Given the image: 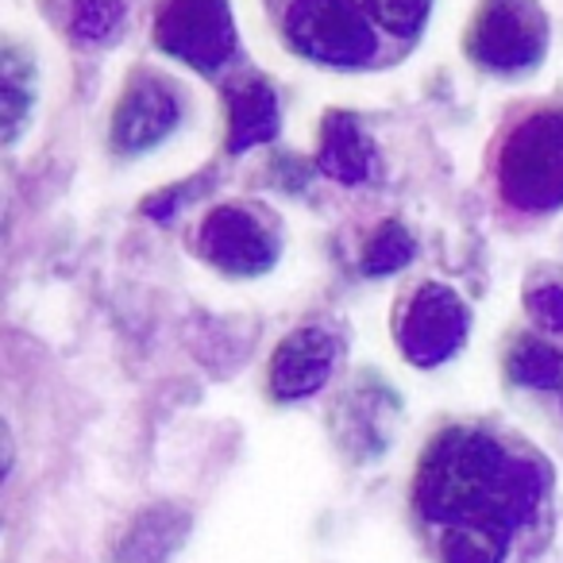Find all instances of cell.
<instances>
[{
  "mask_svg": "<svg viewBox=\"0 0 563 563\" xmlns=\"http://www.w3.org/2000/svg\"><path fill=\"white\" fill-rule=\"evenodd\" d=\"M413 506L444 563H514L544 540L552 471L501 432L448 424L421 452Z\"/></svg>",
  "mask_w": 563,
  "mask_h": 563,
  "instance_id": "1",
  "label": "cell"
},
{
  "mask_svg": "<svg viewBox=\"0 0 563 563\" xmlns=\"http://www.w3.org/2000/svg\"><path fill=\"white\" fill-rule=\"evenodd\" d=\"M282 40L309 63L363 70L383 58V32L363 0H278Z\"/></svg>",
  "mask_w": 563,
  "mask_h": 563,
  "instance_id": "2",
  "label": "cell"
},
{
  "mask_svg": "<svg viewBox=\"0 0 563 563\" xmlns=\"http://www.w3.org/2000/svg\"><path fill=\"white\" fill-rule=\"evenodd\" d=\"M498 189L521 212L563 205V109L529 112L498 151Z\"/></svg>",
  "mask_w": 563,
  "mask_h": 563,
  "instance_id": "3",
  "label": "cell"
},
{
  "mask_svg": "<svg viewBox=\"0 0 563 563\" xmlns=\"http://www.w3.org/2000/svg\"><path fill=\"white\" fill-rule=\"evenodd\" d=\"M471 63L490 74H521L544 58L548 20L537 0H483L467 27Z\"/></svg>",
  "mask_w": 563,
  "mask_h": 563,
  "instance_id": "4",
  "label": "cell"
},
{
  "mask_svg": "<svg viewBox=\"0 0 563 563\" xmlns=\"http://www.w3.org/2000/svg\"><path fill=\"white\" fill-rule=\"evenodd\" d=\"M155 47L201 74H217L235 55V20L228 0H158Z\"/></svg>",
  "mask_w": 563,
  "mask_h": 563,
  "instance_id": "5",
  "label": "cell"
},
{
  "mask_svg": "<svg viewBox=\"0 0 563 563\" xmlns=\"http://www.w3.org/2000/svg\"><path fill=\"white\" fill-rule=\"evenodd\" d=\"M197 247L212 266H220L224 274H240V278L266 274L278 263V235L247 205H217L201 220Z\"/></svg>",
  "mask_w": 563,
  "mask_h": 563,
  "instance_id": "6",
  "label": "cell"
},
{
  "mask_svg": "<svg viewBox=\"0 0 563 563\" xmlns=\"http://www.w3.org/2000/svg\"><path fill=\"white\" fill-rule=\"evenodd\" d=\"M471 313L463 298L444 286V282H424L421 290L409 298L406 317H401V352L417 363V367H437L448 355L460 352L467 340Z\"/></svg>",
  "mask_w": 563,
  "mask_h": 563,
  "instance_id": "7",
  "label": "cell"
},
{
  "mask_svg": "<svg viewBox=\"0 0 563 563\" xmlns=\"http://www.w3.org/2000/svg\"><path fill=\"white\" fill-rule=\"evenodd\" d=\"M178 89L163 74H135L112 112V147L120 155H143L178 128Z\"/></svg>",
  "mask_w": 563,
  "mask_h": 563,
  "instance_id": "8",
  "label": "cell"
},
{
  "mask_svg": "<svg viewBox=\"0 0 563 563\" xmlns=\"http://www.w3.org/2000/svg\"><path fill=\"white\" fill-rule=\"evenodd\" d=\"M336 340L324 329H298L282 340L271 355V394L282 401H298L317 394L332 375Z\"/></svg>",
  "mask_w": 563,
  "mask_h": 563,
  "instance_id": "9",
  "label": "cell"
},
{
  "mask_svg": "<svg viewBox=\"0 0 563 563\" xmlns=\"http://www.w3.org/2000/svg\"><path fill=\"white\" fill-rule=\"evenodd\" d=\"M278 135V97L263 78H243L228 89V151L240 155L247 147Z\"/></svg>",
  "mask_w": 563,
  "mask_h": 563,
  "instance_id": "10",
  "label": "cell"
},
{
  "mask_svg": "<svg viewBox=\"0 0 563 563\" xmlns=\"http://www.w3.org/2000/svg\"><path fill=\"white\" fill-rule=\"evenodd\" d=\"M317 166H321L329 178L344 181V186H360V181L371 178L375 147H371V140L363 135L360 120H355L352 112H329V117H324Z\"/></svg>",
  "mask_w": 563,
  "mask_h": 563,
  "instance_id": "11",
  "label": "cell"
},
{
  "mask_svg": "<svg viewBox=\"0 0 563 563\" xmlns=\"http://www.w3.org/2000/svg\"><path fill=\"white\" fill-rule=\"evenodd\" d=\"M506 375L532 390L563 386V352L540 336H517L506 355Z\"/></svg>",
  "mask_w": 563,
  "mask_h": 563,
  "instance_id": "12",
  "label": "cell"
},
{
  "mask_svg": "<svg viewBox=\"0 0 563 563\" xmlns=\"http://www.w3.org/2000/svg\"><path fill=\"white\" fill-rule=\"evenodd\" d=\"M363 9L371 12L375 27L383 32L386 43H413L429 24L432 0H363Z\"/></svg>",
  "mask_w": 563,
  "mask_h": 563,
  "instance_id": "13",
  "label": "cell"
},
{
  "mask_svg": "<svg viewBox=\"0 0 563 563\" xmlns=\"http://www.w3.org/2000/svg\"><path fill=\"white\" fill-rule=\"evenodd\" d=\"M128 20V0H70V32L81 43H104Z\"/></svg>",
  "mask_w": 563,
  "mask_h": 563,
  "instance_id": "14",
  "label": "cell"
},
{
  "mask_svg": "<svg viewBox=\"0 0 563 563\" xmlns=\"http://www.w3.org/2000/svg\"><path fill=\"white\" fill-rule=\"evenodd\" d=\"M27 109H32V66L9 47L4 51V81H0V112H4V135L9 140H16Z\"/></svg>",
  "mask_w": 563,
  "mask_h": 563,
  "instance_id": "15",
  "label": "cell"
},
{
  "mask_svg": "<svg viewBox=\"0 0 563 563\" xmlns=\"http://www.w3.org/2000/svg\"><path fill=\"white\" fill-rule=\"evenodd\" d=\"M417 243L398 220H386L375 235H371L367 251H363V274H394L413 258Z\"/></svg>",
  "mask_w": 563,
  "mask_h": 563,
  "instance_id": "16",
  "label": "cell"
},
{
  "mask_svg": "<svg viewBox=\"0 0 563 563\" xmlns=\"http://www.w3.org/2000/svg\"><path fill=\"white\" fill-rule=\"evenodd\" d=\"M529 313L537 317L544 329L563 332V286H540V290H532Z\"/></svg>",
  "mask_w": 563,
  "mask_h": 563,
  "instance_id": "17",
  "label": "cell"
}]
</instances>
